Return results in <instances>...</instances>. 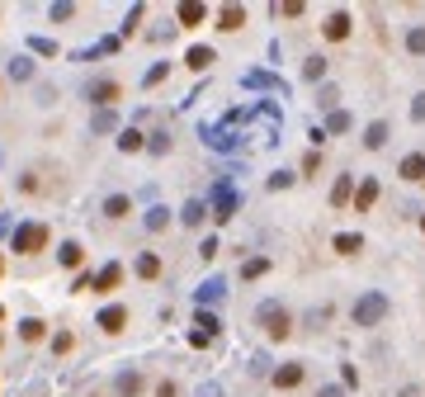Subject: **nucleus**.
<instances>
[{
	"label": "nucleus",
	"mask_w": 425,
	"mask_h": 397,
	"mask_svg": "<svg viewBox=\"0 0 425 397\" xmlns=\"http://www.w3.org/2000/svg\"><path fill=\"white\" fill-rule=\"evenodd\" d=\"M48 237H53L48 222H19V227H15V251H19V256H38V251L48 246Z\"/></svg>",
	"instance_id": "nucleus-1"
},
{
	"label": "nucleus",
	"mask_w": 425,
	"mask_h": 397,
	"mask_svg": "<svg viewBox=\"0 0 425 397\" xmlns=\"http://www.w3.org/2000/svg\"><path fill=\"white\" fill-rule=\"evenodd\" d=\"M260 326H265L269 341H289V331H293L289 308H279V303H265V308H260Z\"/></svg>",
	"instance_id": "nucleus-2"
},
{
	"label": "nucleus",
	"mask_w": 425,
	"mask_h": 397,
	"mask_svg": "<svg viewBox=\"0 0 425 397\" xmlns=\"http://www.w3.org/2000/svg\"><path fill=\"white\" fill-rule=\"evenodd\" d=\"M85 100H90L95 109H114L118 100H123V85H118L114 76H100V80H90V85H85Z\"/></svg>",
	"instance_id": "nucleus-3"
},
{
	"label": "nucleus",
	"mask_w": 425,
	"mask_h": 397,
	"mask_svg": "<svg viewBox=\"0 0 425 397\" xmlns=\"http://www.w3.org/2000/svg\"><path fill=\"white\" fill-rule=\"evenodd\" d=\"M383 312H388V298H383V293H369V298H359V303H354V321H359V326L383 321Z\"/></svg>",
	"instance_id": "nucleus-4"
},
{
	"label": "nucleus",
	"mask_w": 425,
	"mask_h": 397,
	"mask_svg": "<svg viewBox=\"0 0 425 397\" xmlns=\"http://www.w3.org/2000/svg\"><path fill=\"white\" fill-rule=\"evenodd\" d=\"M147 393V373L142 369H123L114 378V397H142Z\"/></svg>",
	"instance_id": "nucleus-5"
},
{
	"label": "nucleus",
	"mask_w": 425,
	"mask_h": 397,
	"mask_svg": "<svg viewBox=\"0 0 425 397\" xmlns=\"http://www.w3.org/2000/svg\"><path fill=\"white\" fill-rule=\"evenodd\" d=\"M95 326H100L105 336H118V331L128 326V308H123V303H114V308H105V312L95 317Z\"/></svg>",
	"instance_id": "nucleus-6"
},
{
	"label": "nucleus",
	"mask_w": 425,
	"mask_h": 397,
	"mask_svg": "<svg viewBox=\"0 0 425 397\" xmlns=\"http://www.w3.org/2000/svg\"><path fill=\"white\" fill-rule=\"evenodd\" d=\"M175 19H180V28H199L208 19V5L204 0H185V5H175Z\"/></svg>",
	"instance_id": "nucleus-7"
},
{
	"label": "nucleus",
	"mask_w": 425,
	"mask_h": 397,
	"mask_svg": "<svg viewBox=\"0 0 425 397\" xmlns=\"http://www.w3.org/2000/svg\"><path fill=\"white\" fill-rule=\"evenodd\" d=\"M321 33H326V43H345V38H350V15H345V10L326 15V24H321Z\"/></svg>",
	"instance_id": "nucleus-8"
},
{
	"label": "nucleus",
	"mask_w": 425,
	"mask_h": 397,
	"mask_svg": "<svg viewBox=\"0 0 425 397\" xmlns=\"http://www.w3.org/2000/svg\"><path fill=\"white\" fill-rule=\"evenodd\" d=\"M118 284H123V265H118V261H109L105 270L95 274V293H114Z\"/></svg>",
	"instance_id": "nucleus-9"
},
{
	"label": "nucleus",
	"mask_w": 425,
	"mask_h": 397,
	"mask_svg": "<svg viewBox=\"0 0 425 397\" xmlns=\"http://www.w3.org/2000/svg\"><path fill=\"white\" fill-rule=\"evenodd\" d=\"M302 378H307V369H302V364H279V369L269 373V383H274V388H298Z\"/></svg>",
	"instance_id": "nucleus-10"
},
{
	"label": "nucleus",
	"mask_w": 425,
	"mask_h": 397,
	"mask_svg": "<svg viewBox=\"0 0 425 397\" xmlns=\"http://www.w3.org/2000/svg\"><path fill=\"white\" fill-rule=\"evenodd\" d=\"M397 175H401V180H411V185H421V180H425V152H411V157H401Z\"/></svg>",
	"instance_id": "nucleus-11"
},
{
	"label": "nucleus",
	"mask_w": 425,
	"mask_h": 397,
	"mask_svg": "<svg viewBox=\"0 0 425 397\" xmlns=\"http://www.w3.org/2000/svg\"><path fill=\"white\" fill-rule=\"evenodd\" d=\"M373 204H378V180H373V175H364V180H359V189H354V213H369Z\"/></svg>",
	"instance_id": "nucleus-12"
},
{
	"label": "nucleus",
	"mask_w": 425,
	"mask_h": 397,
	"mask_svg": "<svg viewBox=\"0 0 425 397\" xmlns=\"http://www.w3.org/2000/svg\"><path fill=\"white\" fill-rule=\"evenodd\" d=\"M109 218V222H123V218H128V213H133V199H128V194H109L105 199V209H100Z\"/></svg>",
	"instance_id": "nucleus-13"
},
{
	"label": "nucleus",
	"mask_w": 425,
	"mask_h": 397,
	"mask_svg": "<svg viewBox=\"0 0 425 397\" xmlns=\"http://www.w3.org/2000/svg\"><path fill=\"white\" fill-rule=\"evenodd\" d=\"M118 152H123V157L147 152V132H142V128H123V132H118Z\"/></svg>",
	"instance_id": "nucleus-14"
},
{
	"label": "nucleus",
	"mask_w": 425,
	"mask_h": 397,
	"mask_svg": "<svg viewBox=\"0 0 425 397\" xmlns=\"http://www.w3.org/2000/svg\"><path fill=\"white\" fill-rule=\"evenodd\" d=\"M241 24H246V10H241V5H222V10H217V28H222V33H237Z\"/></svg>",
	"instance_id": "nucleus-15"
},
{
	"label": "nucleus",
	"mask_w": 425,
	"mask_h": 397,
	"mask_svg": "<svg viewBox=\"0 0 425 397\" xmlns=\"http://www.w3.org/2000/svg\"><path fill=\"white\" fill-rule=\"evenodd\" d=\"M80 261H85V246H80V241H62L57 265H62V270H80Z\"/></svg>",
	"instance_id": "nucleus-16"
},
{
	"label": "nucleus",
	"mask_w": 425,
	"mask_h": 397,
	"mask_svg": "<svg viewBox=\"0 0 425 397\" xmlns=\"http://www.w3.org/2000/svg\"><path fill=\"white\" fill-rule=\"evenodd\" d=\"M38 76V67H33V57H10V80H19V85H28V80Z\"/></svg>",
	"instance_id": "nucleus-17"
},
{
	"label": "nucleus",
	"mask_w": 425,
	"mask_h": 397,
	"mask_svg": "<svg viewBox=\"0 0 425 397\" xmlns=\"http://www.w3.org/2000/svg\"><path fill=\"white\" fill-rule=\"evenodd\" d=\"M212 62H217V53H212V48H204V43L185 53V67H189V71H208Z\"/></svg>",
	"instance_id": "nucleus-18"
},
{
	"label": "nucleus",
	"mask_w": 425,
	"mask_h": 397,
	"mask_svg": "<svg viewBox=\"0 0 425 397\" xmlns=\"http://www.w3.org/2000/svg\"><path fill=\"white\" fill-rule=\"evenodd\" d=\"M43 336H48V321H43V317H24V321H19V341H24V345L43 341Z\"/></svg>",
	"instance_id": "nucleus-19"
},
{
	"label": "nucleus",
	"mask_w": 425,
	"mask_h": 397,
	"mask_svg": "<svg viewBox=\"0 0 425 397\" xmlns=\"http://www.w3.org/2000/svg\"><path fill=\"white\" fill-rule=\"evenodd\" d=\"M133 270H137V279H156V274H161V256H156V251H142Z\"/></svg>",
	"instance_id": "nucleus-20"
},
{
	"label": "nucleus",
	"mask_w": 425,
	"mask_h": 397,
	"mask_svg": "<svg viewBox=\"0 0 425 397\" xmlns=\"http://www.w3.org/2000/svg\"><path fill=\"white\" fill-rule=\"evenodd\" d=\"M204 218H208V209H204V199H189L185 209H180V222H185V227H199Z\"/></svg>",
	"instance_id": "nucleus-21"
},
{
	"label": "nucleus",
	"mask_w": 425,
	"mask_h": 397,
	"mask_svg": "<svg viewBox=\"0 0 425 397\" xmlns=\"http://www.w3.org/2000/svg\"><path fill=\"white\" fill-rule=\"evenodd\" d=\"M90 128L95 132H114L118 128V114H114V109H95V114H90Z\"/></svg>",
	"instance_id": "nucleus-22"
},
{
	"label": "nucleus",
	"mask_w": 425,
	"mask_h": 397,
	"mask_svg": "<svg viewBox=\"0 0 425 397\" xmlns=\"http://www.w3.org/2000/svg\"><path fill=\"white\" fill-rule=\"evenodd\" d=\"M142 222H147V232H165V227H170V209H147V218H142Z\"/></svg>",
	"instance_id": "nucleus-23"
},
{
	"label": "nucleus",
	"mask_w": 425,
	"mask_h": 397,
	"mask_svg": "<svg viewBox=\"0 0 425 397\" xmlns=\"http://www.w3.org/2000/svg\"><path fill=\"white\" fill-rule=\"evenodd\" d=\"M350 194H354V180H350V175H341V180H336V189H331V204H336V209H345Z\"/></svg>",
	"instance_id": "nucleus-24"
},
{
	"label": "nucleus",
	"mask_w": 425,
	"mask_h": 397,
	"mask_svg": "<svg viewBox=\"0 0 425 397\" xmlns=\"http://www.w3.org/2000/svg\"><path fill=\"white\" fill-rule=\"evenodd\" d=\"M336 251H341V256H354V251H364V237H359V232H341V237H336Z\"/></svg>",
	"instance_id": "nucleus-25"
},
{
	"label": "nucleus",
	"mask_w": 425,
	"mask_h": 397,
	"mask_svg": "<svg viewBox=\"0 0 425 397\" xmlns=\"http://www.w3.org/2000/svg\"><path fill=\"white\" fill-rule=\"evenodd\" d=\"M383 142H388V123H369V132H364V147H369V152H378Z\"/></svg>",
	"instance_id": "nucleus-26"
},
{
	"label": "nucleus",
	"mask_w": 425,
	"mask_h": 397,
	"mask_svg": "<svg viewBox=\"0 0 425 397\" xmlns=\"http://www.w3.org/2000/svg\"><path fill=\"white\" fill-rule=\"evenodd\" d=\"M48 345H53V355L62 360V355H71V350H76V336H71V331H57V336H53Z\"/></svg>",
	"instance_id": "nucleus-27"
},
{
	"label": "nucleus",
	"mask_w": 425,
	"mask_h": 397,
	"mask_svg": "<svg viewBox=\"0 0 425 397\" xmlns=\"http://www.w3.org/2000/svg\"><path fill=\"white\" fill-rule=\"evenodd\" d=\"M265 270H269V261H265V256H255V261H246V265H241V279H260Z\"/></svg>",
	"instance_id": "nucleus-28"
},
{
	"label": "nucleus",
	"mask_w": 425,
	"mask_h": 397,
	"mask_svg": "<svg viewBox=\"0 0 425 397\" xmlns=\"http://www.w3.org/2000/svg\"><path fill=\"white\" fill-rule=\"evenodd\" d=\"M147 152H152V157H165V152H170V137H165V132H152Z\"/></svg>",
	"instance_id": "nucleus-29"
},
{
	"label": "nucleus",
	"mask_w": 425,
	"mask_h": 397,
	"mask_svg": "<svg viewBox=\"0 0 425 397\" xmlns=\"http://www.w3.org/2000/svg\"><path fill=\"white\" fill-rule=\"evenodd\" d=\"M28 48H33V53H43V57H57V53H62L53 38H28Z\"/></svg>",
	"instance_id": "nucleus-30"
},
{
	"label": "nucleus",
	"mask_w": 425,
	"mask_h": 397,
	"mask_svg": "<svg viewBox=\"0 0 425 397\" xmlns=\"http://www.w3.org/2000/svg\"><path fill=\"white\" fill-rule=\"evenodd\" d=\"M302 71H307V80H321V76H326V57H307Z\"/></svg>",
	"instance_id": "nucleus-31"
},
{
	"label": "nucleus",
	"mask_w": 425,
	"mask_h": 397,
	"mask_svg": "<svg viewBox=\"0 0 425 397\" xmlns=\"http://www.w3.org/2000/svg\"><path fill=\"white\" fill-rule=\"evenodd\" d=\"M217 303V298H222V279H208V284H204V289H199V303Z\"/></svg>",
	"instance_id": "nucleus-32"
},
{
	"label": "nucleus",
	"mask_w": 425,
	"mask_h": 397,
	"mask_svg": "<svg viewBox=\"0 0 425 397\" xmlns=\"http://www.w3.org/2000/svg\"><path fill=\"white\" fill-rule=\"evenodd\" d=\"M165 71H170V67H165V62H156V67L142 76V85H147V90H152V85H161V80H165Z\"/></svg>",
	"instance_id": "nucleus-33"
},
{
	"label": "nucleus",
	"mask_w": 425,
	"mask_h": 397,
	"mask_svg": "<svg viewBox=\"0 0 425 397\" xmlns=\"http://www.w3.org/2000/svg\"><path fill=\"white\" fill-rule=\"evenodd\" d=\"M194 326H199V331H208V336H217V326H222V321L212 317V312H199V317H194Z\"/></svg>",
	"instance_id": "nucleus-34"
},
{
	"label": "nucleus",
	"mask_w": 425,
	"mask_h": 397,
	"mask_svg": "<svg viewBox=\"0 0 425 397\" xmlns=\"http://www.w3.org/2000/svg\"><path fill=\"white\" fill-rule=\"evenodd\" d=\"M406 48H411L416 57L425 53V28H411V33H406Z\"/></svg>",
	"instance_id": "nucleus-35"
},
{
	"label": "nucleus",
	"mask_w": 425,
	"mask_h": 397,
	"mask_svg": "<svg viewBox=\"0 0 425 397\" xmlns=\"http://www.w3.org/2000/svg\"><path fill=\"white\" fill-rule=\"evenodd\" d=\"M302 10H307V5H302V0H289V5H274V15H289V19H298V15H302Z\"/></svg>",
	"instance_id": "nucleus-36"
},
{
	"label": "nucleus",
	"mask_w": 425,
	"mask_h": 397,
	"mask_svg": "<svg viewBox=\"0 0 425 397\" xmlns=\"http://www.w3.org/2000/svg\"><path fill=\"white\" fill-rule=\"evenodd\" d=\"M48 15L62 24V19H71V15H76V5H66V0H62V5H53V10H48Z\"/></svg>",
	"instance_id": "nucleus-37"
},
{
	"label": "nucleus",
	"mask_w": 425,
	"mask_h": 397,
	"mask_svg": "<svg viewBox=\"0 0 425 397\" xmlns=\"http://www.w3.org/2000/svg\"><path fill=\"white\" fill-rule=\"evenodd\" d=\"M289 185H293L289 170H274V175H269V189H289Z\"/></svg>",
	"instance_id": "nucleus-38"
},
{
	"label": "nucleus",
	"mask_w": 425,
	"mask_h": 397,
	"mask_svg": "<svg viewBox=\"0 0 425 397\" xmlns=\"http://www.w3.org/2000/svg\"><path fill=\"white\" fill-rule=\"evenodd\" d=\"M302 170L317 175V170H321V152H307V157H302Z\"/></svg>",
	"instance_id": "nucleus-39"
},
{
	"label": "nucleus",
	"mask_w": 425,
	"mask_h": 397,
	"mask_svg": "<svg viewBox=\"0 0 425 397\" xmlns=\"http://www.w3.org/2000/svg\"><path fill=\"white\" fill-rule=\"evenodd\" d=\"M156 397H180V388H175V378H161V383H156Z\"/></svg>",
	"instance_id": "nucleus-40"
},
{
	"label": "nucleus",
	"mask_w": 425,
	"mask_h": 397,
	"mask_svg": "<svg viewBox=\"0 0 425 397\" xmlns=\"http://www.w3.org/2000/svg\"><path fill=\"white\" fill-rule=\"evenodd\" d=\"M350 128V114H331V132H345Z\"/></svg>",
	"instance_id": "nucleus-41"
},
{
	"label": "nucleus",
	"mask_w": 425,
	"mask_h": 397,
	"mask_svg": "<svg viewBox=\"0 0 425 397\" xmlns=\"http://www.w3.org/2000/svg\"><path fill=\"white\" fill-rule=\"evenodd\" d=\"M199 256H204V261H212V256H217V237L204 241V246H199Z\"/></svg>",
	"instance_id": "nucleus-42"
},
{
	"label": "nucleus",
	"mask_w": 425,
	"mask_h": 397,
	"mask_svg": "<svg viewBox=\"0 0 425 397\" xmlns=\"http://www.w3.org/2000/svg\"><path fill=\"white\" fill-rule=\"evenodd\" d=\"M416 118H425V95H416Z\"/></svg>",
	"instance_id": "nucleus-43"
},
{
	"label": "nucleus",
	"mask_w": 425,
	"mask_h": 397,
	"mask_svg": "<svg viewBox=\"0 0 425 397\" xmlns=\"http://www.w3.org/2000/svg\"><path fill=\"white\" fill-rule=\"evenodd\" d=\"M199 397H222V393H217V388H199Z\"/></svg>",
	"instance_id": "nucleus-44"
},
{
	"label": "nucleus",
	"mask_w": 425,
	"mask_h": 397,
	"mask_svg": "<svg viewBox=\"0 0 425 397\" xmlns=\"http://www.w3.org/2000/svg\"><path fill=\"white\" fill-rule=\"evenodd\" d=\"M0 274H5V256H0Z\"/></svg>",
	"instance_id": "nucleus-45"
},
{
	"label": "nucleus",
	"mask_w": 425,
	"mask_h": 397,
	"mask_svg": "<svg viewBox=\"0 0 425 397\" xmlns=\"http://www.w3.org/2000/svg\"><path fill=\"white\" fill-rule=\"evenodd\" d=\"M421 232H425V213H421Z\"/></svg>",
	"instance_id": "nucleus-46"
},
{
	"label": "nucleus",
	"mask_w": 425,
	"mask_h": 397,
	"mask_svg": "<svg viewBox=\"0 0 425 397\" xmlns=\"http://www.w3.org/2000/svg\"><path fill=\"white\" fill-rule=\"evenodd\" d=\"M0 321H5V308H0Z\"/></svg>",
	"instance_id": "nucleus-47"
},
{
	"label": "nucleus",
	"mask_w": 425,
	"mask_h": 397,
	"mask_svg": "<svg viewBox=\"0 0 425 397\" xmlns=\"http://www.w3.org/2000/svg\"><path fill=\"white\" fill-rule=\"evenodd\" d=\"M0 85H5V80H0Z\"/></svg>",
	"instance_id": "nucleus-48"
}]
</instances>
